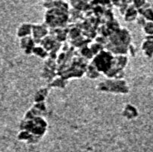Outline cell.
Here are the masks:
<instances>
[{
    "mask_svg": "<svg viewBox=\"0 0 153 152\" xmlns=\"http://www.w3.org/2000/svg\"><path fill=\"white\" fill-rule=\"evenodd\" d=\"M146 2H147L146 0H134V1H132L133 3L132 5L134 6V7H135L138 10V9L141 8V7H143Z\"/></svg>",
    "mask_w": 153,
    "mask_h": 152,
    "instance_id": "obj_6",
    "label": "cell"
},
{
    "mask_svg": "<svg viewBox=\"0 0 153 152\" xmlns=\"http://www.w3.org/2000/svg\"><path fill=\"white\" fill-rule=\"evenodd\" d=\"M31 27L30 24L24 23L21 25V26L19 28V31H18V34L20 37H25V36L29 35L31 31Z\"/></svg>",
    "mask_w": 153,
    "mask_h": 152,
    "instance_id": "obj_4",
    "label": "cell"
},
{
    "mask_svg": "<svg viewBox=\"0 0 153 152\" xmlns=\"http://www.w3.org/2000/svg\"><path fill=\"white\" fill-rule=\"evenodd\" d=\"M143 30L147 36H153V22L146 21L143 26Z\"/></svg>",
    "mask_w": 153,
    "mask_h": 152,
    "instance_id": "obj_5",
    "label": "cell"
},
{
    "mask_svg": "<svg viewBox=\"0 0 153 152\" xmlns=\"http://www.w3.org/2000/svg\"><path fill=\"white\" fill-rule=\"evenodd\" d=\"M138 16V10L132 4L127 7L126 10L125 11V19L127 22H133L136 20Z\"/></svg>",
    "mask_w": 153,
    "mask_h": 152,
    "instance_id": "obj_3",
    "label": "cell"
},
{
    "mask_svg": "<svg viewBox=\"0 0 153 152\" xmlns=\"http://www.w3.org/2000/svg\"><path fill=\"white\" fill-rule=\"evenodd\" d=\"M123 116L128 119H134L138 116L139 113L137 109L132 104H126L123 109Z\"/></svg>",
    "mask_w": 153,
    "mask_h": 152,
    "instance_id": "obj_2",
    "label": "cell"
},
{
    "mask_svg": "<svg viewBox=\"0 0 153 152\" xmlns=\"http://www.w3.org/2000/svg\"><path fill=\"white\" fill-rule=\"evenodd\" d=\"M142 50L144 55L149 58L153 57V36H147L142 43Z\"/></svg>",
    "mask_w": 153,
    "mask_h": 152,
    "instance_id": "obj_1",
    "label": "cell"
}]
</instances>
